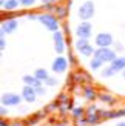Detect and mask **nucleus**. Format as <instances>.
<instances>
[{
	"label": "nucleus",
	"instance_id": "f257e3e1",
	"mask_svg": "<svg viewBox=\"0 0 125 126\" xmlns=\"http://www.w3.org/2000/svg\"><path fill=\"white\" fill-rule=\"evenodd\" d=\"M39 22L45 26L48 31H51V32H56V31H59V20L57 17L53 16V14H39Z\"/></svg>",
	"mask_w": 125,
	"mask_h": 126
},
{
	"label": "nucleus",
	"instance_id": "f03ea898",
	"mask_svg": "<svg viewBox=\"0 0 125 126\" xmlns=\"http://www.w3.org/2000/svg\"><path fill=\"white\" fill-rule=\"evenodd\" d=\"M74 46H76V49L83 57H91V55H94V51H96L88 39H77L76 43H74Z\"/></svg>",
	"mask_w": 125,
	"mask_h": 126
},
{
	"label": "nucleus",
	"instance_id": "7ed1b4c3",
	"mask_svg": "<svg viewBox=\"0 0 125 126\" xmlns=\"http://www.w3.org/2000/svg\"><path fill=\"white\" fill-rule=\"evenodd\" d=\"M94 2H91V0H86V2H83L82 5H80L79 8V17L82 18V22H88L90 18L94 16Z\"/></svg>",
	"mask_w": 125,
	"mask_h": 126
},
{
	"label": "nucleus",
	"instance_id": "20e7f679",
	"mask_svg": "<svg viewBox=\"0 0 125 126\" xmlns=\"http://www.w3.org/2000/svg\"><path fill=\"white\" fill-rule=\"evenodd\" d=\"M94 57L101 59L104 63H111L117 55H116V51H113L111 48H97L94 51Z\"/></svg>",
	"mask_w": 125,
	"mask_h": 126
},
{
	"label": "nucleus",
	"instance_id": "39448f33",
	"mask_svg": "<svg viewBox=\"0 0 125 126\" xmlns=\"http://www.w3.org/2000/svg\"><path fill=\"white\" fill-rule=\"evenodd\" d=\"M22 95H19L16 92H5L2 95V105L5 106H19L22 102Z\"/></svg>",
	"mask_w": 125,
	"mask_h": 126
},
{
	"label": "nucleus",
	"instance_id": "423d86ee",
	"mask_svg": "<svg viewBox=\"0 0 125 126\" xmlns=\"http://www.w3.org/2000/svg\"><path fill=\"white\" fill-rule=\"evenodd\" d=\"M91 32H93V26H91L90 22H82V23H79L77 28H76V35L79 39H90Z\"/></svg>",
	"mask_w": 125,
	"mask_h": 126
},
{
	"label": "nucleus",
	"instance_id": "0eeeda50",
	"mask_svg": "<svg viewBox=\"0 0 125 126\" xmlns=\"http://www.w3.org/2000/svg\"><path fill=\"white\" fill-rule=\"evenodd\" d=\"M68 62L65 57H62V55H59L57 59H54V62L51 63V69L56 72V74H63L66 69H68Z\"/></svg>",
	"mask_w": 125,
	"mask_h": 126
},
{
	"label": "nucleus",
	"instance_id": "6e6552de",
	"mask_svg": "<svg viewBox=\"0 0 125 126\" xmlns=\"http://www.w3.org/2000/svg\"><path fill=\"white\" fill-rule=\"evenodd\" d=\"M113 43H114V40L110 32H101L96 35V45L99 48H110Z\"/></svg>",
	"mask_w": 125,
	"mask_h": 126
},
{
	"label": "nucleus",
	"instance_id": "1a4fd4ad",
	"mask_svg": "<svg viewBox=\"0 0 125 126\" xmlns=\"http://www.w3.org/2000/svg\"><path fill=\"white\" fill-rule=\"evenodd\" d=\"M53 42H54V51L59 55L65 51V39H63V32L60 31H56L53 32Z\"/></svg>",
	"mask_w": 125,
	"mask_h": 126
},
{
	"label": "nucleus",
	"instance_id": "9d476101",
	"mask_svg": "<svg viewBox=\"0 0 125 126\" xmlns=\"http://www.w3.org/2000/svg\"><path fill=\"white\" fill-rule=\"evenodd\" d=\"M22 98L25 100V102H28V103H33L36 102V98H37V92H36V88L33 86H28V85H25L22 88Z\"/></svg>",
	"mask_w": 125,
	"mask_h": 126
},
{
	"label": "nucleus",
	"instance_id": "9b49d317",
	"mask_svg": "<svg viewBox=\"0 0 125 126\" xmlns=\"http://www.w3.org/2000/svg\"><path fill=\"white\" fill-rule=\"evenodd\" d=\"M19 28V22L16 20V18H8V20H5L2 22V31H5L6 34H12V32H16Z\"/></svg>",
	"mask_w": 125,
	"mask_h": 126
},
{
	"label": "nucleus",
	"instance_id": "f8f14e48",
	"mask_svg": "<svg viewBox=\"0 0 125 126\" xmlns=\"http://www.w3.org/2000/svg\"><path fill=\"white\" fill-rule=\"evenodd\" d=\"M0 6L6 11H14L20 6V0H0Z\"/></svg>",
	"mask_w": 125,
	"mask_h": 126
},
{
	"label": "nucleus",
	"instance_id": "ddd939ff",
	"mask_svg": "<svg viewBox=\"0 0 125 126\" xmlns=\"http://www.w3.org/2000/svg\"><path fill=\"white\" fill-rule=\"evenodd\" d=\"M23 83L25 85H28V86H33V88H37V86H40L42 85V81L36 77V75L33 74V75H23Z\"/></svg>",
	"mask_w": 125,
	"mask_h": 126
},
{
	"label": "nucleus",
	"instance_id": "4468645a",
	"mask_svg": "<svg viewBox=\"0 0 125 126\" xmlns=\"http://www.w3.org/2000/svg\"><path fill=\"white\" fill-rule=\"evenodd\" d=\"M110 66L113 68L116 72L124 71V69H125V57H116L113 62L110 63Z\"/></svg>",
	"mask_w": 125,
	"mask_h": 126
},
{
	"label": "nucleus",
	"instance_id": "2eb2a0df",
	"mask_svg": "<svg viewBox=\"0 0 125 126\" xmlns=\"http://www.w3.org/2000/svg\"><path fill=\"white\" fill-rule=\"evenodd\" d=\"M83 95H85L86 100H94L97 97V94H96V91L93 89L91 86H85L83 88Z\"/></svg>",
	"mask_w": 125,
	"mask_h": 126
},
{
	"label": "nucleus",
	"instance_id": "dca6fc26",
	"mask_svg": "<svg viewBox=\"0 0 125 126\" xmlns=\"http://www.w3.org/2000/svg\"><path fill=\"white\" fill-rule=\"evenodd\" d=\"M34 75H36V77L39 79L40 81H45V80L49 77V75H48V71H46V69H43V68H39V69H36Z\"/></svg>",
	"mask_w": 125,
	"mask_h": 126
},
{
	"label": "nucleus",
	"instance_id": "f3484780",
	"mask_svg": "<svg viewBox=\"0 0 125 126\" xmlns=\"http://www.w3.org/2000/svg\"><path fill=\"white\" fill-rule=\"evenodd\" d=\"M102 65H104V62H102L101 59H97V57H94V55H93V59H91V62H90V68L93 69V71H96V69H101Z\"/></svg>",
	"mask_w": 125,
	"mask_h": 126
},
{
	"label": "nucleus",
	"instance_id": "a211bd4d",
	"mask_svg": "<svg viewBox=\"0 0 125 126\" xmlns=\"http://www.w3.org/2000/svg\"><path fill=\"white\" fill-rule=\"evenodd\" d=\"M102 75H104V77H107V79H110V77H113V75H116V71L111 66H107V68L102 69Z\"/></svg>",
	"mask_w": 125,
	"mask_h": 126
},
{
	"label": "nucleus",
	"instance_id": "6ab92c4d",
	"mask_svg": "<svg viewBox=\"0 0 125 126\" xmlns=\"http://www.w3.org/2000/svg\"><path fill=\"white\" fill-rule=\"evenodd\" d=\"M99 98H101V102H104V103H110V105L114 103V98L111 97L110 94H101V95H99Z\"/></svg>",
	"mask_w": 125,
	"mask_h": 126
},
{
	"label": "nucleus",
	"instance_id": "aec40b11",
	"mask_svg": "<svg viewBox=\"0 0 125 126\" xmlns=\"http://www.w3.org/2000/svg\"><path fill=\"white\" fill-rule=\"evenodd\" d=\"M73 115L76 118H82L83 117V108H74L73 109Z\"/></svg>",
	"mask_w": 125,
	"mask_h": 126
},
{
	"label": "nucleus",
	"instance_id": "412c9836",
	"mask_svg": "<svg viewBox=\"0 0 125 126\" xmlns=\"http://www.w3.org/2000/svg\"><path fill=\"white\" fill-rule=\"evenodd\" d=\"M43 83H45L46 86H56V85H57V80H56L54 77H51V75H49V77H48L45 81H43Z\"/></svg>",
	"mask_w": 125,
	"mask_h": 126
},
{
	"label": "nucleus",
	"instance_id": "4be33fe9",
	"mask_svg": "<svg viewBox=\"0 0 125 126\" xmlns=\"http://www.w3.org/2000/svg\"><path fill=\"white\" fill-rule=\"evenodd\" d=\"M36 3V0H20V5L23 8H29V6H33Z\"/></svg>",
	"mask_w": 125,
	"mask_h": 126
},
{
	"label": "nucleus",
	"instance_id": "5701e85b",
	"mask_svg": "<svg viewBox=\"0 0 125 126\" xmlns=\"http://www.w3.org/2000/svg\"><path fill=\"white\" fill-rule=\"evenodd\" d=\"M36 92H37V95H45L46 89H45V88H43V86L40 85V86H37V88H36Z\"/></svg>",
	"mask_w": 125,
	"mask_h": 126
},
{
	"label": "nucleus",
	"instance_id": "b1692460",
	"mask_svg": "<svg viewBox=\"0 0 125 126\" xmlns=\"http://www.w3.org/2000/svg\"><path fill=\"white\" fill-rule=\"evenodd\" d=\"M5 48H6V42H5V37H0V49H2V51H5Z\"/></svg>",
	"mask_w": 125,
	"mask_h": 126
},
{
	"label": "nucleus",
	"instance_id": "393cba45",
	"mask_svg": "<svg viewBox=\"0 0 125 126\" xmlns=\"http://www.w3.org/2000/svg\"><path fill=\"white\" fill-rule=\"evenodd\" d=\"M56 11H57V16L59 17H63L65 16V8H57Z\"/></svg>",
	"mask_w": 125,
	"mask_h": 126
},
{
	"label": "nucleus",
	"instance_id": "a878e982",
	"mask_svg": "<svg viewBox=\"0 0 125 126\" xmlns=\"http://www.w3.org/2000/svg\"><path fill=\"white\" fill-rule=\"evenodd\" d=\"M6 108H8V106L2 105V108H0V114H2V115H6V114H8V109H6Z\"/></svg>",
	"mask_w": 125,
	"mask_h": 126
},
{
	"label": "nucleus",
	"instance_id": "bb28decb",
	"mask_svg": "<svg viewBox=\"0 0 125 126\" xmlns=\"http://www.w3.org/2000/svg\"><path fill=\"white\" fill-rule=\"evenodd\" d=\"M57 0H43V5H51V3H56Z\"/></svg>",
	"mask_w": 125,
	"mask_h": 126
},
{
	"label": "nucleus",
	"instance_id": "cd10ccee",
	"mask_svg": "<svg viewBox=\"0 0 125 126\" xmlns=\"http://www.w3.org/2000/svg\"><path fill=\"white\" fill-rule=\"evenodd\" d=\"M68 57H70V62L74 63V57H73V54H68Z\"/></svg>",
	"mask_w": 125,
	"mask_h": 126
},
{
	"label": "nucleus",
	"instance_id": "c85d7f7f",
	"mask_svg": "<svg viewBox=\"0 0 125 126\" xmlns=\"http://www.w3.org/2000/svg\"><path fill=\"white\" fill-rule=\"evenodd\" d=\"M0 126H9V123H6V122L2 120V122H0Z\"/></svg>",
	"mask_w": 125,
	"mask_h": 126
},
{
	"label": "nucleus",
	"instance_id": "c756f323",
	"mask_svg": "<svg viewBox=\"0 0 125 126\" xmlns=\"http://www.w3.org/2000/svg\"><path fill=\"white\" fill-rule=\"evenodd\" d=\"M116 126H125V122H121V123H117Z\"/></svg>",
	"mask_w": 125,
	"mask_h": 126
},
{
	"label": "nucleus",
	"instance_id": "7c9ffc66",
	"mask_svg": "<svg viewBox=\"0 0 125 126\" xmlns=\"http://www.w3.org/2000/svg\"><path fill=\"white\" fill-rule=\"evenodd\" d=\"M122 77L125 79V69H124V71H122Z\"/></svg>",
	"mask_w": 125,
	"mask_h": 126
},
{
	"label": "nucleus",
	"instance_id": "2f4dec72",
	"mask_svg": "<svg viewBox=\"0 0 125 126\" xmlns=\"http://www.w3.org/2000/svg\"><path fill=\"white\" fill-rule=\"evenodd\" d=\"M54 126H66V125H54Z\"/></svg>",
	"mask_w": 125,
	"mask_h": 126
},
{
	"label": "nucleus",
	"instance_id": "473e14b6",
	"mask_svg": "<svg viewBox=\"0 0 125 126\" xmlns=\"http://www.w3.org/2000/svg\"><path fill=\"white\" fill-rule=\"evenodd\" d=\"M124 57H125V55H124Z\"/></svg>",
	"mask_w": 125,
	"mask_h": 126
}]
</instances>
